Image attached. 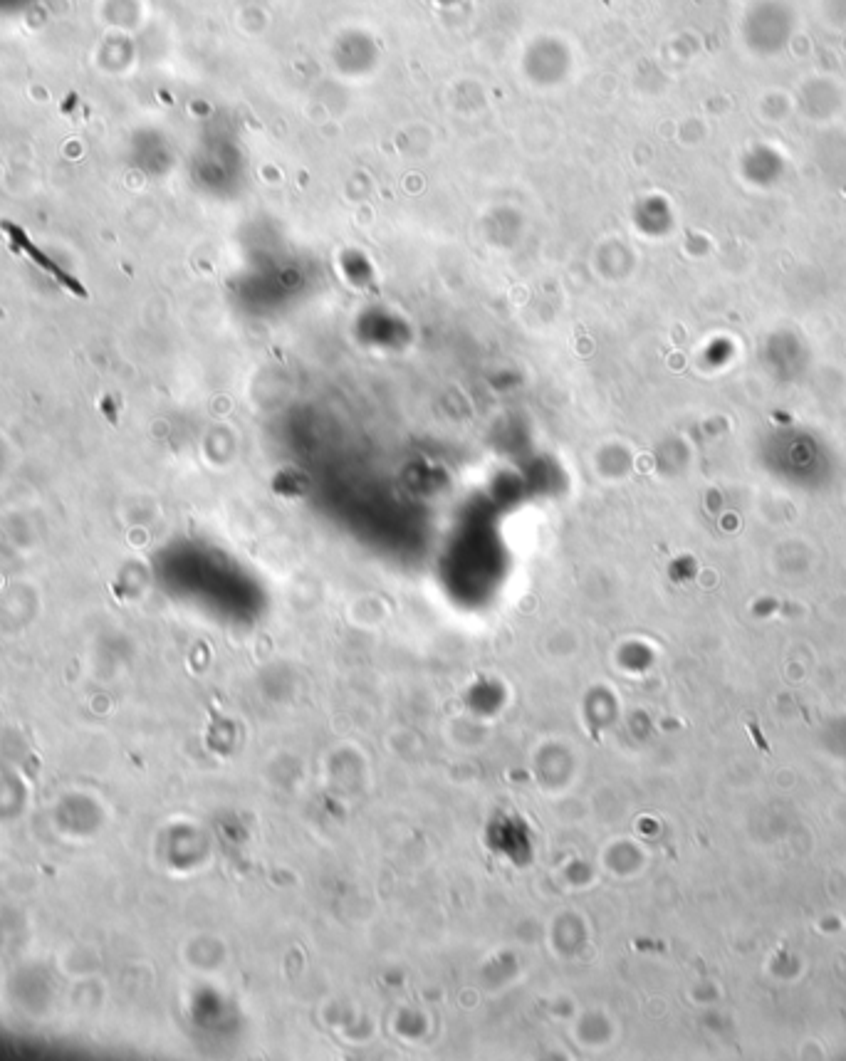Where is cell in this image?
I'll return each instance as SVG.
<instances>
[{
  "mask_svg": "<svg viewBox=\"0 0 846 1061\" xmlns=\"http://www.w3.org/2000/svg\"><path fill=\"white\" fill-rule=\"evenodd\" d=\"M3 228H5V231H8V235H10V238H13V240H18V245H20V248H25V253H28V255H30V258H33V260H35V263H40V265H43V268L47 270V273H52V275H55V277H60V280H62V282H67V285H70V287H72V292H77V295H80V297H85V290H82V285H80V282H75V280H72V277H67L65 273H62V270H60V268H57V265H52V263H50V260H47V258H45V255H43V253H40V250H38V248H35V245H33V243H30V240H28V238H25V233H23V231H20V228H18V226H13V223H8V221H5V223H3Z\"/></svg>",
  "mask_w": 846,
  "mask_h": 1061,
  "instance_id": "6da1fadb",
  "label": "cell"
}]
</instances>
